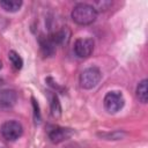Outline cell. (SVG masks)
Masks as SVG:
<instances>
[{
  "instance_id": "cell-1",
  "label": "cell",
  "mask_w": 148,
  "mask_h": 148,
  "mask_svg": "<svg viewBox=\"0 0 148 148\" xmlns=\"http://www.w3.org/2000/svg\"><path fill=\"white\" fill-rule=\"evenodd\" d=\"M73 21L80 25H88L95 22L97 17V10L89 3H77L74 6L72 14Z\"/></svg>"
},
{
  "instance_id": "cell-2",
  "label": "cell",
  "mask_w": 148,
  "mask_h": 148,
  "mask_svg": "<svg viewBox=\"0 0 148 148\" xmlns=\"http://www.w3.org/2000/svg\"><path fill=\"white\" fill-rule=\"evenodd\" d=\"M102 79V73L97 67L86 68L80 75V86L83 89L95 88Z\"/></svg>"
},
{
  "instance_id": "cell-3",
  "label": "cell",
  "mask_w": 148,
  "mask_h": 148,
  "mask_svg": "<svg viewBox=\"0 0 148 148\" xmlns=\"http://www.w3.org/2000/svg\"><path fill=\"white\" fill-rule=\"evenodd\" d=\"M103 103H104L105 110L109 113H117L118 111H120L123 109V106L125 104V99L120 91L112 90L105 95Z\"/></svg>"
},
{
  "instance_id": "cell-4",
  "label": "cell",
  "mask_w": 148,
  "mask_h": 148,
  "mask_svg": "<svg viewBox=\"0 0 148 148\" xmlns=\"http://www.w3.org/2000/svg\"><path fill=\"white\" fill-rule=\"evenodd\" d=\"M0 133H1L2 138L6 139L7 141H15L22 135L23 127L16 120H8L1 125Z\"/></svg>"
},
{
  "instance_id": "cell-5",
  "label": "cell",
  "mask_w": 148,
  "mask_h": 148,
  "mask_svg": "<svg viewBox=\"0 0 148 148\" xmlns=\"http://www.w3.org/2000/svg\"><path fill=\"white\" fill-rule=\"evenodd\" d=\"M94 51V40L91 38H79L74 43V53L79 58H88Z\"/></svg>"
},
{
  "instance_id": "cell-6",
  "label": "cell",
  "mask_w": 148,
  "mask_h": 148,
  "mask_svg": "<svg viewBox=\"0 0 148 148\" xmlns=\"http://www.w3.org/2000/svg\"><path fill=\"white\" fill-rule=\"evenodd\" d=\"M71 135H72V131L69 128H65V127L54 126V127L50 128V131H49V138H50L51 142H53V143L62 142V141L69 139Z\"/></svg>"
},
{
  "instance_id": "cell-7",
  "label": "cell",
  "mask_w": 148,
  "mask_h": 148,
  "mask_svg": "<svg viewBox=\"0 0 148 148\" xmlns=\"http://www.w3.org/2000/svg\"><path fill=\"white\" fill-rule=\"evenodd\" d=\"M17 101V94L14 90L7 89L0 91V109L7 110L15 105Z\"/></svg>"
},
{
  "instance_id": "cell-8",
  "label": "cell",
  "mask_w": 148,
  "mask_h": 148,
  "mask_svg": "<svg viewBox=\"0 0 148 148\" xmlns=\"http://www.w3.org/2000/svg\"><path fill=\"white\" fill-rule=\"evenodd\" d=\"M39 45H40V50H42L43 54L46 56V57L52 56L54 53L56 46H57L54 44V42L52 40L51 36H47V37L40 36V38H39Z\"/></svg>"
},
{
  "instance_id": "cell-9",
  "label": "cell",
  "mask_w": 148,
  "mask_h": 148,
  "mask_svg": "<svg viewBox=\"0 0 148 148\" xmlns=\"http://www.w3.org/2000/svg\"><path fill=\"white\" fill-rule=\"evenodd\" d=\"M47 96L50 99V108H51V113L53 117L58 118L61 114V105L59 102V98L57 96V94L52 92V91H47Z\"/></svg>"
},
{
  "instance_id": "cell-10",
  "label": "cell",
  "mask_w": 148,
  "mask_h": 148,
  "mask_svg": "<svg viewBox=\"0 0 148 148\" xmlns=\"http://www.w3.org/2000/svg\"><path fill=\"white\" fill-rule=\"evenodd\" d=\"M52 40L54 42L56 45H62V44H66L68 40H69V36H71V32L67 28H64L61 30H58L56 31L54 34L50 35Z\"/></svg>"
},
{
  "instance_id": "cell-11",
  "label": "cell",
  "mask_w": 148,
  "mask_h": 148,
  "mask_svg": "<svg viewBox=\"0 0 148 148\" xmlns=\"http://www.w3.org/2000/svg\"><path fill=\"white\" fill-rule=\"evenodd\" d=\"M147 84H148V81L146 79H143L136 86V97L139 98V101L141 103H147V101H148V88H147Z\"/></svg>"
},
{
  "instance_id": "cell-12",
  "label": "cell",
  "mask_w": 148,
  "mask_h": 148,
  "mask_svg": "<svg viewBox=\"0 0 148 148\" xmlns=\"http://www.w3.org/2000/svg\"><path fill=\"white\" fill-rule=\"evenodd\" d=\"M0 6L6 12L15 13V12H17L21 8L22 1H20V0H1L0 1Z\"/></svg>"
},
{
  "instance_id": "cell-13",
  "label": "cell",
  "mask_w": 148,
  "mask_h": 148,
  "mask_svg": "<svg viewBox=\"0 0 148 148\" xmlns=\"http://www.w3.org/2000/svg\"><path fill=\"white\" fill-rule=\"evenodd\" d=\"M8 59H9V61H10V64L13 65L14 68H16V69H21V68H22V66H23V60H22V58L20 57V54H18L17 52H15V51H9V53H8Z\"/></svg>"
},
{
  "instance_id": "cell-14",
  "label": "cell",
  "mask_w": 148,
  "mask_h": 148,
  "mask_svg": "<svg viewBox=\"0 0 148 148\" xmlns=\"http://www.w3.org/2000/svg\"><path fill=\"white\" fill-rule=\"evenodd\" d=\"M32 101V108H34V118H35V121L36 124H39L40 123V112H39V106H38V103L36 102V99L32 97L31 98Z\"/></svg>"
},
{
  "instance_id": "cell-15",
  "label": "cell",
  "mask_w": 148,
  "mask_h": 148,
  "mask_svg": "<svg viewBox=\"0 0 148 148\" xmlns=\"http://www.w3.org/2000/svg\"><path fill=\"white\" fill-rule=\"evenodd\" d=\"M1 67H2V62L0 61V69H1Z\"/></svg>"
},
{
  "instance_id": "cell-16",
  "label": "cell",
  "mask_w": 148,
  "mask_h": 148,
  "mask_svg": "<svg viewBox=\"0 0 148 148\" xmlns=\"http://www.w3.org/2000/svg\"><path fill=\"white\" fill-rule=\"evenodd\" d=\"M1 84H2V81H1V80H0V87H1Z\"/></svg>"
},
{
  "instance_id": "cell-17",
  "label": "cell",
  "mask_w": 148,
  "mask_h": 148,
  "mask_svg": "<svg viewBox=\"0 0 148 148\" xmlns=\"http://www.w3.org/2000/svg\"><path fill=\"white\" fill-rule=\"evenodd\" d=\"M0 148H2V147H0Z\"/></svg>"
}]
</instances>
